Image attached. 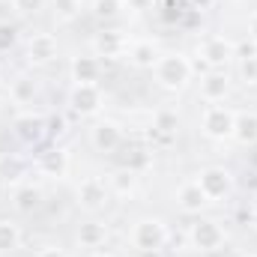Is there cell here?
<instances>
[{"label":"cell","mask_w":257,"mask_h":257,"mask_svg":"<svg viewBox=\"0 0 257 257\" xmlns=\"http://www.w3.org/2000/svg\"><path fill=\"white\" fill-rule=\"evenodd\" d=\"M9 3H12V9L18 15H36L45 6V0H9Z\"/></svg>","instance_id":"f546056e"},{"label":"cell","mask_w":257,"mask_h":257,"mask_svg":"<svg viewBox=\"0 0 257 257\" xmlns=\"http://www.w3.org/2000/svg\"><path fill=\"white\" fill-rule=\"evenodd\" d=\"M189 236H192V245L197 251H218V248L224 245V227H221L215 218H200V221H194L192 230H189Z\"/></svg>","instance_id":"5b68a950"},{"label":"cell","mask_w":257,"mask_h":257,"mask_svg":"<svg viewBox=\"0 0 257 257\" xmlns=\"http://www.w3.org/2000/svg\"><path fill=\"white\" fill-rule=\"evenodd\" d=\"M93 257H114V254H105V251H102V254H93Z\"/></svg>","instance_id":"ab89813d"},{"label":"cell","mask_w":257,"mask_h":257,"mask_svg":"<svg viewBox=\"0 0 257 257\" xmlns=\"http://www.w3.org/2000/svg\"><path fill=\"white\" fill-rule=\"evenodd\" d=\"M197 183H200L203 194L209 197V203H212V200L227 197L230 189H233V177H230V171H227V168H206V171H200Z\"/></svg>","instance_id":"9c48e42d"},{"label":"cell","mask_w":257,"mask_h":257,"mask_svg":"<svg viewBox=\"0 0 257 257\" xmlns=\"http://www.w3.org/2000/svg\"><path fill=\"white\" fill-rule=\"evenodd\" d=\"M18 245H21V230H18V224H15V221L0 218V254L15 251Z\"/></svg>","instance_id":"d4e9b609"},{"label":"cell","mask_w":257,"mask_h":257,"mask_svg":"<svg viewBox=\"0 0 257 257\" xmlns=\"http://www.w3.org/2000/svg\"><path fill=\"white\" fill-rule=\"evenodd\" d=\"M177 128H180V117L177 111L171 108H162L153 114V128H150V141H156L159 147H171L174 138H177Z\"/></svg>","instance_id":"7c38bea8"},{"label":"cell","mask_w":257,"mask_h":257,"mask_svg":"<svg viewBox=\"0 0 257 257\" xmlns=\"http://www.w3.org/2000/svg\"><path fill=\"white\" fill-rule=\"evenodd\" d=\"M81 15V0H54V18L57 21H75Z\"/></svg>","instance_id":"83f0119b"},{"label":"cell","mask_w":257,"mask_h":257,"mask_svg":"<svg viewBox=\"0 0 257 257\" xmlns=\"http://www.w3.org/2000/svg\"><path fill=\"white\" fill-rule=\"evenodd\" d=\"M123 141H126L123 126L114 123V120H99L96 126L90 128V144H93L99 153H105V156L117 153V150L123 147Z\"/></svg>","instance_id":"8992f818"},{"label":"cell","mask_w":257,"mask_h":257,"mask_svg":"<svg viewBox=\"0 0 257 257\" xmlns=\"http://www.w3.org/2000/svg\"><path fill=\"white\" fill-rule=\"evenodd\" d=\"M36 257H66V254L60 251V248H42Z\"/></svg>","instance_id":"d590c367"},{"label":"cell","mask_w":257,"mask_h":257,"mask_svg":"<svg viewBox=\"0 0 257 257\" xmlns=\"http://www.w3.org/2000/svg\"><path fill=\"white\" fill-rule=\"evenodd\" d=\"M60 45H57V36L54 33H33L27 39V63L33 66H45L57 57Z\"/></svg>","instance_id":"8fae6325"},{"label":"cell","mask_w":257,"mask_h":257,"mask_svg":"<svg viewBox=\"0 0 257 257\" xmlns=\"http://www.w3.org/2000/svg\"><path fill=\"white\" fill-rule=\"evenodd\" d=\"M36 93H39L36 81L27 78V75H18V78L12 81V87H9V96H12L15 105H30V102L36 99Z\"/></svg>","instance_id":"603a6c76"},{"label":"cell","mask_w":257,"mask_h":257,"mask_svg":"<svg viewBox=\"0 0 257 257\" xmlns=\"http://www.w3.org/2000/svg\"><path fill=\"white\" fill-rule=\"evenodd\" d=\"M69 72H72L75 84H96L99 75H102V63L96 57H75L72 66H69Z\"/></svg>","instance_id":"e0dca14e"},{"label":"cell","mask_w":257,"mask_h":257,"mask_svg":"<svg viewBox=\"0 0 257 257\" xmlns=\"http://www.w3.org/2000/svg\"><path fill=\"white\" fill-rule=\"evenodd\" d=\"M123 168L128 171H144V168H150V150H144V147H132L126 156H123Z\"/></svg>","instance_id":"4316f807"},{"label":"cell","mask_w":257,"mask_h":257,"mask_svg":"<svg viewBox=\"0 0 257 257\" xmlns=\"http://www.w3.org/2000/svg\"><path fill=\"white\" fill-rule=\"evenodd\" d=\"M12 206H15L18 212H33V209H39V206H42V189H36V186H18V189L12 192Z\"/></svg>","instance_id":"d6986e66"},{"label":"cell","mask_w":257,"mask_h":257,"mask_svg":"<svg viewBox=\"0 0 257 257\" xmlns=\"http://www.w3.org/2000/svg\"><path fill=\"white\" fill-rule=\"evenodd\" d=\"M230 93V78L221 69H209L206 75H200V99L209 105L224 102V96Z\"/></svg>","instance_id":"4fadbf2b"},{"label":"cell","mask_w":257,"mask_h":257,"mask_svg":"<svg viewBox=\"0 0 257 257\" xmlns=\"http://www.w3.org/2000/svg\"><path fill=\"white\" fill-rule=\"evenodd\" d=\"M108 183H111V192L120 194V197H132V194L138 192V174L128 171V168H117Z\"/></svg>","instance_id":"7402d4cb"},{"label":"cell","mask_w":257,"mask_h":257,"mask_svg":"<svg viewBox=\"0 0 257 257\" xmlns=\"http://www.w3.org/2000/svg\"><path fill=\"white\" fill-rule=\"evenodd\" d=\"M248 39H251V42H257V12L248 18Z\"/></svg>","instance_id":"e575fe53"},{"label":"cell","mask_w":257,"mask_h":257,"mask_svg":"<svg viewBox=\"0 0 257 257\" xmlns=\"http://www.w3.org/2000/svg\"><path fill=\"white\" fill-rule=\"evenodd\" d=\"M123 9H126V0H93V15L102 18V21L117 18Z\"/></svg>","instance_id":"484cf974"},{"label":"cell","mask_w":257,"mask_h":257,"mask_svg":"<svg viewBox=\"0 0 257 257\" xmlns=\"http://www.w3.org/2000/svg\"><path fill=\"white\" fill-rule=\"evenodd\" d=\"M197 3H200V6H209V3H212V0H197Z\"/></svg>","instance_id":"74e56055"},{"label":"cell","mask_w":257,"mask_h":257,"mask_svg":"<svg viewBox=\"0 0 257 257\" xmlns=\"http://www.w3.org/2000/svg\"><path fill=\"white\" fill-rule=\"evenodd\" d=\"M105 239H108V230H105V224H99V221H87V224L78 227V242H81L84 248H99Z\"/></svg>","instance_id":"cb8c5ba5"},{"label":"cell","mask_w":257,"mask_h":257,"mask_svg":"<svg viewBox=\"0 0 257 257\" xmlns=\"http://www.w3.org/2000/svg\"><path fill=\"white\" fill-rule=\"evenodd\" d=\"M171 239V230L162 218H141L132 227V245L138 251H162Z\"/></svg>","instance_id":"6da1fadb"},{"label":"cell","mask_w":257,"mask_h":257,"mask_svg":"<svg viewBox=\"0 0 257 257\" xmlns=\"http://www.w3.org/2000/svg\"><path fill=\"white\" fill-rule=\"evenodd\" d=\"M126 54H128V60L135 66H141V69H153V66L159 63V48H156V42H150V39L132 42Z\"/></svg>","instance_id":"ac0fdd59"},{"label":"cell","mask_w":257,"mask_h":257,"mask_svg":"<svg viewBox=\"0 0 257 257\" xmlns=\"http://www.w3.org/2000/svg\"><path fill=\"white\" fill-rule=\"evenodd\" d=\"M233 141L239 144H257V114L254 111H245V114H236V123H233Z\"/></svg>","instance_id":"ffe728a7"},{"label":"cell","mask_w":257,"mask_h":257,"mask_svg":"<svg viewBox=\"0 0 257 257\" xmlns=\"http://www.w3.org/2000/svg\"><path fill=\"white\" fill-rule=\"evenodd\" d=\"M236 57H239V60L257 57V42H251V39H245V42H236Z\"/></svg>","instance_id":"1f68e13d"},{"label":"cell","mask_w":257,"mask_h":257,"mask_svg":"<svg viewBox=\"0 0 257 257\" xmlns=\"http://www.w3.org/2000/svg\"><path fill=\"white\" fill-rule=\"evenodd\" d=\"M153 69H156V81L165 90H180L192 78V60L183 54H165V57H159V63Z\"/></svg>","instance_id":"7a4b0ae2"},{"label":"cell","mask_w":257,"mask_h":257,"mask_svg":"<svg viewBox=\"0 0 257 257\" xmlns=\"http://www.w3.org/2000/svg\"><path fill=\"white\" fill-rule=\"evenodd\" d=\"M251 221H254V227H257V206H254V218H251Z\"/></svg>","instance_id":"f35d334b"},{"label":"cell","mask_w":257,"mask_h":257,"mask_svg":"<svg viewBox=\"0 0 257 257\" xmlns=\"http://www.w3.org/2000/svg\"><path fill=\"white\" fill-rule=\"evenodd\" d=\"M12 132H15V138H18V141H24V144L36 147V144L48 135V123H45V117H42V114L24 111V114H18V117L12 120Z\"/></svg>","instance_id":"ba28073f"},{"label":"cell","mask_w":257,"mask_h":257,"mask_svg":"<svg viewBox=\"0 0 257 257\" xmlns=\"http://www.w3.org/2000/svg\"><path fill=\"white\" fill-rule=\"evenodd\" d=\"M36 174L39 177H48V180H63L69 174V153L60 147H51L45 153L36 156Z\"/></svg>","instance_id":"30bf717a"},{"label":"cell","mask_w":257,"mask_h":257,"mask_svg":"<svg viewBox=\"0 0 257 257\" xmlns=\"http://www.w3.org/2000/svg\"><path fill=\"white\" fill-rule=\"evenodd\" d=\"M126 9H135V12H147V9H153V0H126Z\"/></svg>","instance_id":"836d02e7"},{"label":"cell","mask_w":257,"mask_h":257,"mask_svg":"<svg viewBox=\"0 0 257 257\" xmlns=\"http://www.w3.org/2000/svg\"><path fill=\"white\" fill-rule=\"evenodd\" d=\"M248 257H257V254H248Z\"/></svg>","instance_id":"60d3db41"},{"label":"cell","mask_w":257,"mask_h":257,"mask_svg":"<svg viewBox=\"0 0 257 257\" xmlns=\"http://www.w3.org/2000/svg\"><path fill=\"white\" fill-rule=\"evenodd\" d=\"M138 257H162V251H138Z\"/></svg>","instance_id":"8d00e7d4"},{"label":"cell","mask_w":257,"mask_h":257,"mask_svg":"<svg viewBox=\"0 0 257 257\" xmlns=\"http://www.w3.org/2000/svg\"><path fill=\"white\" fill-rule=\"evenodd\" d=\"M177 206H180L183 212H189V215H197L203 206H209V197L203 194V189H200L197 180H189V183H183V186L177 189Z\"/></svg>","instance_id":"2e32d148"},{"label":"cell","mask_w":257,"mask_h":257,"mask_svg":"<svg viewBox=\"0 0 257 257\" xmlns=\"http://www.w3.org/2000/svg\"><path fill=\"white\" fill-rule=\"evenodd\" d=\"M197 57L206 60L209 69H218V66L230 63L236 57V42L227 39V36H206L200 45H197Z\"/></svg>","instance_id":"277c9868"},{"label":"cell","mask_w":257,"mask_h":257,"mask_svg":"<svg viewBox=\"0 0 257 257\" xmlns=\"http://www.w3.org/2000/svg\"><path fill=\"white\" fill-rule=\"evenodd\" d=\"M0 75H3V69H0Z\"/></svg>","instance_id":"b9f144b4"},{"label":"cell","mask_w":257,"mask_h":257,"mask_svg":"<svg viewBox=\"0 0 257 257\" xmlns=\"http://www.w3.org/2000/svg\"><path fill=\"white\" fill-rule=\"evenodd\" d=\"M27 177V159H21V156H0V180L9 186V183H18V180H24Z\"/></svg>","instance_id":"44dd1931"},{"label":"cell","mask_w":257,"mask_h":257,"mask_svg":"<svg viewBox=\"0 0 257 257\" xmlns=\"http://www.w3.org/2000/svg\"><path fill=\"white\" fill-rule=\"evenodd\" d=\"M239 75H242L245 84H257V57L242 60V63H239Z\"/></svg>","instance_id":"4dcf8cb0"},{"label":"cell","mask_w":257,"mask_h":257,"mask_svg":"<svg viewBox=\"0 0 257 257\" xmlns=\"http://www.w3.org/2000/svg\"><path fill=\"white\" fill-rule=\"evenodd\" d=\"M69 108L81 117H93L102 111V90L99 84H75L69 93Z\"/></svg>","instance_id":"52a82bcc"},{"label":"cell","mask_w":257,"mask_h":257,"mask_svg":"<svg viewBox=\"0 0 257 257\" xmlns=\"http://www.w3.org/2000/svg\"><path fill=\"white\" fill-rule=\"evenodd\" d=\"M15 42H18V30H15L12 24L0 21V54H3V51H9Z\"/></svg>","instance_id":"f1b7e54d"},{"label":"cell","mask_w":257,"mask_h":257,"mask_svg":"<svg viewBox=\"0 0 257 257\" xmlns=\"http://www.w3.org/2000/svg\"><path fill=\"white\" fill-rule=\"evenodd\" d=\"M93 51L96 57H120L128 51V39L123 30H99L93 36Z\"/></svg>","instance_id":"5bb4252c"},{"label":"cell","mask_w":257,"mask_h":257,"mask_svg":"<svg viewBox=\"0 0 257 257\" xmlns=\"http://www.w3.org/2000/svg\"><path fill=\"white\" fill-rule=\"evenodd\" d=\"M45 123H48V135H51V138H57V135L66 132V120L60 114H57V117H45Z\"/></svg>","instance_id":"d6a6232c"},{"label":"cell","mask_w":257,"mask_h":257,"mask_svg":"<svg viewBox=\"0 0 257 257\" xmlns=\"http://www.w3.org/2000/svg\"><path fill=\"white\" fill-rule=\"evenodd\" d=\"M75 197H78V203H81L84 209H102V206L108 203V189H105V183H102L99 177H87V180L78 183Z\"/></svg>","instance_id":"9a60e30c"},{"label":"cell","mask_w":257,"mask_h":257,"mask_svg":"<svg viewBox=\"0 0 257 257\" xmlns=\"http://www.w3.org/2000/svg\"><path fill=\"white\" fill-rule=\"evenodd\" d=\"M233 123H236V114L224 105H206L203 108V117H200V128L206 138L212 141H224V138H233Z\"/></svg>","instance_id":"3957f363"}]
</instances>
